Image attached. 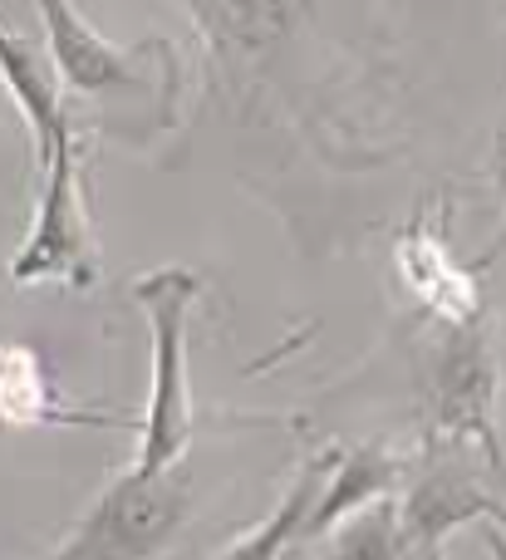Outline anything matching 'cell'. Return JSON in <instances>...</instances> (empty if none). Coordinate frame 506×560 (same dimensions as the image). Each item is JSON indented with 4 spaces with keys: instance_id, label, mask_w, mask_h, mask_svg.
Here are the masks:
<instances>
[{
    "instance_id": "6da1fadb",
    "label": "cell",
    "mask_w": 506,
    "mask_h": 560,
    "mask_svg": "<svg viewBox=\"0 0 506 560\" xmlns=\"http://www.w3.org/2000/svg\"><path fill=\"white\" fill-rule=\"evenodd\" d=\"M202 280L183 266L143 276L133 285V300L143 305L153 329V398L143 418V443H138V472H163L177 467L192 438V404H187V319H192Z\"/></svg>"
},
{
    "instance_id": "7a4b0ae2",
    "label": "cell",
    "mask_w": 506,
    "mask_h": 560,
    "mask_svg": "<svg viewBox=\"0 0 506 560\" xmlns=\"http://www.w3.org/2000/svg\"><path fill=\"white\" fill-rule=\"evenodd\" d=\"M98 256L89 236L84 197H79V148L74 133L49 153L45 163V192H39V217L30 226L25 246L10 261L15 285H39V280H64V285H94Z\"/></svg>"
},
{
    "instance_id": "3957f363",
    "label": "cell",
    "mask_w": 506,
    "mask_h": 560,
    "mask_svg": "<svg viewBox=\"0 0 506 560\" xmlns=\"http://www.w3.org/2000/svg\"><path fill=\"white\" fill-rule=\"evenodd\" d=\"M177 522H183V482L173 477V467H163V472L128 467L98 497L84 526L59 546V556H153L167 546Z\"/></svg>"
},
{
    "instance_id": "277c9868",
    "label": "cell",
    "mask_w": 506,
    "mask_h": 560,
    "mask_svg": "<svg viewBox=\"0 0 506 560\" xmlns=\"http://www.w3.org/2000/svg\"><path fill=\"white\" fill-rule=\"evenodd\" d=\"M433 418L448 438H478L492 457H497V438H492V394H497V369H492L487 339L478 325H458L438 354V374H433Z\"/></svg>"
},
{
    "instance_id": "5b68a950",
    "label": "cell",
    "mask_w": 506,
    "mask_h": 560,
    "mask_svg": "<svg viewBox=\"0 0 506 560\" xmlns=\"http://www.w3.org/2000/svg\"><path fill=\"white\" fill-rule=\"evenodd\" d=\"M35 5H39V15H45L55 69L79 94H123V89L143 84L148 69H138V59H143L148 49H114L74 10V0H35Z\"/></svg>"
},
{
    "instance_id": "8992f818",
    "label": "cell",
    "mask_w": 506,
    "mask_h": 560,
    "mask_svg": "<svg viewBox=\"0 0 506 560\" xmlns=\"http://www.w3.org/2000/svg\"><path fill=\"white\" fill-rule=\"evenodd\" d=\"M482 516H492V522L506 526V506H497L478 482H468L462 472H452V467H438V472H428L419 487H413L409 502H403V512H399L403 551L438 556L443 536H448L452 526L482 522Z\"/></svg>"
},
{
    "instance_id": "52a82bcc",
    "label": "cell",
    "mask_w": 506,
    "mask_h": 560,
    "mask_svg": "<svg viewBox=\"0 0 506 560\" xmlns=\"http://www.w3.org/2000/svg\"><path fill=\"white\" fill-rule=\"evenodd\" d=\"M0 84L10 89V98H15L20 114H25L30 138H35V158H39V167H45L49 153L69 138V114H64V104H59V89H55V79H49L39 49L15 39L10 30H0Z\"/></svg>"
},
{
    "instance_id": "ba28073f",
    "label": "cell",
    "mask_w": 506,
    "mask_h": 560,
    "mask_svg": "<svg viewBox=\"0 0 506 560\" xmlns=\"http://www.w3.org/2000/svg\"><path fill=\"white\" fill-rule=\"evenodd\" d=\"M393 477H399L393 472V463L384 453H374V447H360V453L340 457V463L330 467V477H325L320 497H315L310 522H305L301 541H310V536H330L344 516H360L369 502L389 497Z\"/></svg>"
},
{
    "instance_id": "9c48e42d",
    "label": "cell",
    "mask_w": 506,
    "mask_h": 560,
    "mask_svg": "<svg viewBox=\"0 0 506 560\" xmlns=\"http://www.w3.org/2000/svg\"><path fill=\"white\" fill-rule=\"evenodd\" d=\"M325 477H330V463H305L301 477L291 482V492H285L281 512H275L261 532H251V536H242L236 546H226V556H236V560H271V556H281L291 541H301L305 522H310V506H315V497H320V487H325Z\"/></svg>"
},
{
    "instance_id": "30bf717a",
    "label": "cell",
    "mask_w": 506,
    "mask_h": 560,
    "mask_svg": "<svg viewBox=\"0 0 506 560\" xmlns=\"http://www.w3.org/2000/svg\"><path fill=\"white\" fill-rule=\"evenodd\" d=\"M192 10L212 25V35L256 49L291 30L301 0H192Z\"/></svg>"
}]
</instances>
